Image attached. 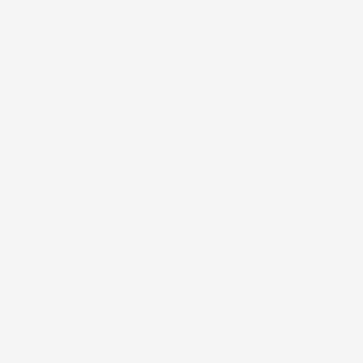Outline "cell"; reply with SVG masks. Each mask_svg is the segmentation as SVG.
Instances as JSON below:
<instances>
[]
</instances>
